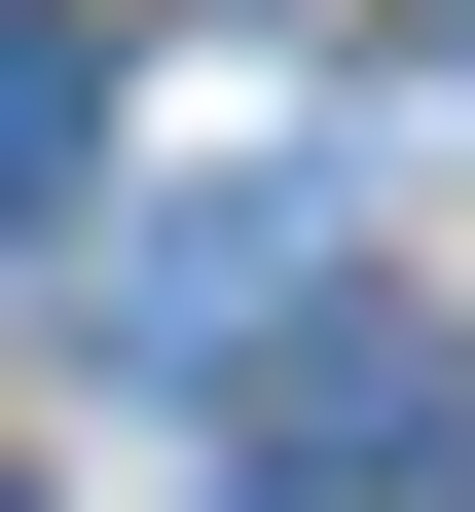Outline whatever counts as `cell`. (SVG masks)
<instances>
[{
  "label": "cell",
  "mask_w": 475,
  "mask_h": 512,
  "mask_svg": "<svg viewBox=\"0 0 475 512\" xmlns=\"http://www.w3.org/2000/svg\"><path fill=\"white\" fill-rule=\"evenodd\" d=\"M293 293H329V220H293V183H183V220L110 256V330H147V366H256Z\"/></svg>",
  "instance_id": "cell-1"
},
{
  "label": "cell",
  "mask_w": 475,
  "mask_h": 512,
  "mask_svg": "<svg viewBox=\"0 0 475 512\" xmlns=\"http://www.w3.org/2000/svg\"><path fill=\"white\" fill-rule=\"evenodd\" d=\"M74 183H110V37H74V0H0V220H74Z\"/></svg>",
  "instance_id": "cell-3"
},
{
  "label": "cell",
  "mask_w": 475,
  "mask_h": 512,
  "mask_svg": "<svg viewBox=\"0 0 475 512\" xmlns=\"http://www.w3.org/2000/svg\"><path fill=\"white\" fill-rule=\"evenodd\" d=\"M0 512H37V476H0Z\"/></svg>",
  "instance_id": "cell-4"
},
{
  "label": "cell",
  "mask_w": 475,
  "mask_h": 512,
  "mask_svg": "<svg viewBox=\"0 0 475 512\" xmlns=\"http://www.w3.org/2000/svg\"><path fill=\"white\" fill-rule=\"evenodd\" d=\"M256 366H293V476H329V512L475 439V366H439V330H256Z\"/></svg>",
  "instance_id": "cell-2"
}]
</instances>
